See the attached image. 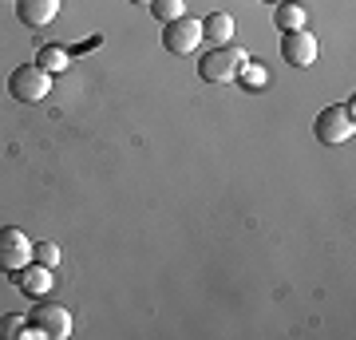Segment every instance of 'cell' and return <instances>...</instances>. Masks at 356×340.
<instances>
[{"instance_id": "obj_9", "label": "cell", "mask_w": 356, "mask_h": 340, "mask_svg": "<svg viewBox=\"0 0 356 340\" xmlns=\"http://www.w3.org/2000/svg\"><path fill=\"white\" fill-rule=\"evenodd\" d=\"M60 13V0H16V20L24 28H48Z\"/></svg>"}, {"instance_id": "obj_11", "label": "cell", "mask_w": 356, "mask_h": 340, "mask_svg": "<svg viewBox=\"0 0 356 340\" xmlns=\"http://www.w3.org/2000/svg\"><path fill=\"white\" fill-rule=\"evenodd\" d=\"M273 24H277L281 32H297V28H305V8H301V4H289V0H277Z\"/></svg>"}, {"instance_id": "obj_18", "label": "cell", "mask_w": 356, "mask_h": 340, "mask_svg": "<svg viewBox=\"0 0 356 340\" xmlns=\"http://www.w3.org/2000/svg\"><path fill=\"white\" fill-rule=\"evenodd\" d=\"M273 4H277V0H273Z\"/></svg>"}, {"instance_id": "obj_4", "label": "cell", "mask_w": 356, "mask_h": 340, "mask_svg": "<svg viewBox=\"0 0 356 340\" xmlns=\"http://www.w3.org/2000/svg\"><path fill=\"white\" fill-rule=\"evenodd\" d=\"M353 103L348 107H325V111L317 115V123H313V135H317L325 147H341V143H348L353 139Z\"/></svg>"}, {"instance_id": "obj_5", "label": "cell", "mask_w": 356, "mask_h": 340, "mask_svg": "<svg viewBox=\"0 0 356 340\" xmlns=\"http://www.w3.org/2000/svg\"><path fill=\"white\" fill-rule=\"evenodd\" d=\"M198 44H202V20H194V16H178V20L166 24L163 48L170 51V56H191Z\"/></svg>"}, {"instance_id": "obj_13", "label": "cell", "mask_w": 356, "mask_h": 340, "mask_svg": "<svg viewBox=\"0 0 356 340\" xmlns=\"http://www.w3.org/2000/svg\"><path fill=\"white\" fill-rule=\"evenodd\" d=\"M151 13H154V20L170 24L178 16H186V0H151Z\"/></svg>"}, {"instance_id": "obj_1", "label": "cell", "mask_w": 356, "mask_h": 340, "mask_svg": "<svg viewBox=\"0 0 356 340\" xmlns=\"http://www.w3.org/2000/svg\"><path fill=\"white\" fill-rule=\"evenodd\" d=\"M242 63H245V51L238 48V44H214V48L198 60V76H202L206 83H229V79H238Z\"/></svg>"}, {"instance_id": "obj_3", "label": "cell", "mask_w": 356, "mask_h": 340, "mask_svg": "<svg viewBox=\"0 0 356 340\" xmlns=\"http://www.w3.org/2000/svg\"><path fill=\"white\" fill-rule=\"evenodd\" d=\"M8 95L16 103H40L51 95V76L40 63H20L13 76H8Z\"/></svg>"}, {"instance_id": "obj_2", "label": "cell", "mask_w": 356, "mask_h": 340, "mask_svg": "<svg viewBox=\"0 0 356 340\" xmlns=\"http://www.w3.org/2000/svg\"><path fill=\"white\" fill-rule=\"evenodd\" d=\"M72 332V313L64 305H51L40 297V305L32 309V321L24 325V337H48V340H67Z\"/></svg>"}, {"instance_id": "obj_16", "label": "cell", "mask_w": 356, "mask_h": 340, "mask_svg": "<svg viewBox=\"0 0 356 340\" xmlns=\"http://www.w3.org/2000/svg\"><path fill=\"white\" fill-rule=\"evenodd\" d=\"M32 261L40 265H60V245H51V241H40V245H32Z\"/></svg>"}, {"instance_id": "obj_17", "label": "cell", "mask_w": 356, "mask_h": 340, "mask_svg": "<svg viewBox=\"0 0 356 340\" xmlns=\"http://www.w3.org/2000/svg\"><path fill=\"white\" fill-rule=\"evenodd\" d=\"M131 4H151V0H131Z\"/></svg>"}, {"instance_id": "obj_10", "label": "cell", "mask_w": 356, "mask_h": 340, "mask_svg": "<svg viewBox=\"0 0 356 340\" xmlns=\"http://www.w3.org/2000/svg\"><path fill=\"white\" fill-rule=\"evenodd\" d=\"M202 40H214V44H234V16H229V13H210L202 20Z\"/></svg>"}, {"instance_id": "obj_12", "label": "cell", "mask_w": 356, "mask_h": 340, "mask_svg": "<svg viewBox=\"0 0 356 340\" xmlns=\"http://www.w3.org/2000/svg\"><path fill=\"white\" fill-rule=\"evenodd\" d=\"M36 63L51 76V72H67V67H72V56H67L60 44H44V48L36 51Z\"/></svg>"}, {"instance_id": "obj_14", "label": "cell", "mask_w": 356, "mask_h": 340, "mask_svg": "<svg viewBox=\"0 0 356 340\" xmlns=\"http://www.w3.org/2000/svg\"><path fill=\"white\" fill-rule=\"evenodd\" d=\"M238 79H242V83H245V88H266V83H269V72H266V67H261V63H250V60H245L242 63V72H238Z\"/></svg>"}, {"instance_id": "obj_15", "label": "cell", "mask_w": 356, "mask_h": 340, "mask_svg": "<svg viewBox=\"0 0 356 340\" xmlns=\"http://www.w3.org/2000/svg\"><path fill=\"white\" fill-rule=\"evenodd\" d=\"M24 325H28V316H20V313L0 316V340H16V337H24Z\"/></svg>"}, {"instance_id": "obj_8", "label": "cell", "mask_w": 356, "mask_h": 340, "mask_svg": "<svg viewBox=\"0 0 356 340\" xmlns=\"http://www.w3.org/2000/svg\"><path fill=\"white\" fill-rule=\"evenodd\" d=\"M13 277H16V289L24 293V297H36L40 301V297H48L51 293V269L48 265H40V261H28L24 269H16Z\"/></svg>"}, {"instance_id": "obj_6", "label": "cell", "mask_w": 356, "mask_h": 340, "mask_svg": "<svg viewBox=\"0 0 356 340\" xmlns=\"http://www.w3.org/2000/svg\"><path fill=\"white\" fill-rule=\"evenodd\" d=\"M32 261V241L24 238V229L4 226L0 229V273H16Z\"/></svg>"}, {"instance_id": "obj_7", "label": "cell", "mask_w": 356, "mask_h": 340, "mask_svg": "<svg viewBox=\"0 0 356 340\" xmlns=\"http://www.w3.org/2000/svg\"><path fill=\"white\" fill-rule=\"evenodd\" d=\"M281 56H285V63H293V67H313V63H317V56H321L317 36H313V32H305V28L285 32V36H281Z\"/></svg>"}]
</instances>
